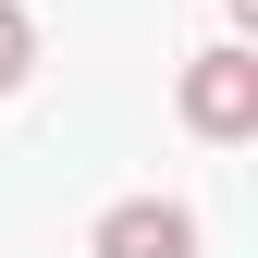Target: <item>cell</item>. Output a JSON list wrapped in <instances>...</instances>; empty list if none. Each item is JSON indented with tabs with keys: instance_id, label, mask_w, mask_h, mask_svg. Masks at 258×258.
<instances>
[{
	"instance_id": "3957f363",
	"label": "cell",
	"mask_w": 258,
	"mask_h": 258,
	"mask_svg": "<svg viewBox=\"0 0 258 258\" xmlns=\"http://www.w3.org/2000/svg\"><path fill=\"white\" fill-rule=\"evenodd\" d=\"M25 74H37V25H25V13H13V0H0V99H13V86H25Z\"/></svg>"
},
{
	"instance_id": "6da1fadb",
	"label": "cell",
	"mask_w": 258,
	"mask_h": 258,
	"mask_svg": "<svg viewBox=\"0 0 258 258\" xmlns=\"http://www.w3.org/2000/svg\"><path fill=\"white\" fill-rule=\"evenodd\" d=\"M184 123H197L209 148L258 136V61L246 49H197V61H184Z\"/></svg>"
},
{
	"instance_id": "7a4b0ae2",
	"label": "cell",
	"mask_w": 258,
	"mask_h": 258,
	"mask_svg": "<svg viewBox=\"0 0 258 258\" xmlns=\"http://www.w3.org/2000/svg\"><path fill=\"white\" fill-rule=\"evenodd\" d=\"M86 258H197V209L184 197H123V209H99Z\"/></svg>"
}]
</instances>
